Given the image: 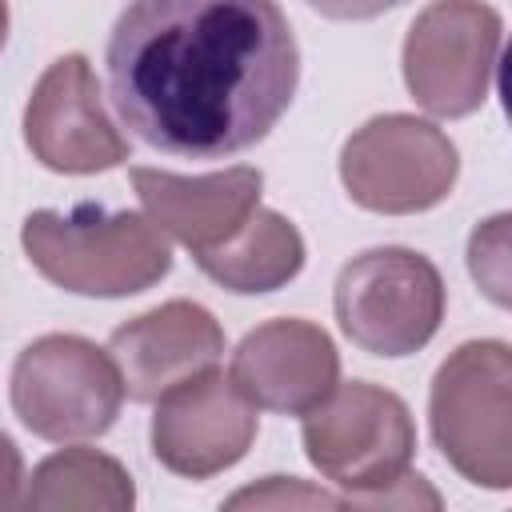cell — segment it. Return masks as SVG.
Here are the masks:
<instances>
[{
    "label": "cell",
    "mask_w": 512,
    "mask_h": 512,
    "mask_svg": "<svg viewBox=\"0 0 512 512\" xmlns=\"http://www.w3.org/2000/svg\"><path fill=\"white\" fill-rule=\"evenodd\" d=\"M104 64L124 128L184 160L260 144L300 84V48L276 0H128Z\"/></svg>",
    "instance_id": "1"
},
{
    "label": "cell",
    "mask_w": 512,
    "mask_h": 512,
    "mask_svg": "<svg viewBox=\"0 0 512 512\" xmlns=\"http://www.w3.org/2000/svg\"><path fill=\"white\" fill-rule=\"evenodd\" d=\"M304 456L312 468L344 488V504L360 508H440V496L412 472L416 424L408 404L368 380L336 384L304 412Z\"/></svg>",
    "instance_id": "2"
},
{
    "label": "cell",
    "mask_w": 512,
    "mask_h": 512,
    "mask_svg": "<svg viewBox=\"0 0 512 512\" xmlns=\"http://www.w3.org/2000/svg\"><path fill=\"white\" fill-rule=\"evenodd\" d=\"M20 244L32 268L64 292L120 300L160 284L172 268L168 236L140 212L76 204L68 212L36 208L24 216Z\"/></svg>",
    "instance_id": "3"
},
{
    "label": "cell",
    "mask_w": 512,
    "mask_h": 512,
    "mask_svg": "<svg viewBox=\"0 0 512 512\" xmlns=\"http://www.w3.org/2000/svg\"><path fill=\"white\" fill-rule=\"evenodd\" d=\"M428 424L440 456L492 492L512 484V348L468 340L432 376Z\"/></svg>",
    "instance_id": "4"
},
{
    "label": "cell",
    "mask_w": 512,
    "mask_h": 512,
    "mask_svg": "<svg viewBox=\"0 0 512 512\" xmlns=\"http://www.w3.org/2000/svg\"><path fill=\"white\" fill-rule=\"evenodd\" d=\"M340 332L368 356H412L444 320V276L412 248H368L352 256L332 292Z\"/></svg>",
    "instance_id": "5"
},
{
    "label": "cell",
    "mask_w": 512,
    "mask_h": 512,
    "mask_svg": "<svg viewBox=\"0 0 512 512\" xmlns=\"http://www.w3.org/2000/svg\"><path fill=\"white\" fill-rule=\"evenodd\" d=\"M8 396L32 436L76 444L116 424L124 384L104 348L72 332H48L16 356Z\"/></svg>",
    "instance_id": "6"
},
{
    "label": "cell",
    "mask_w": 512,
    "mask_h": 512,
    "mask_svg": "<svg viewBox=\"0 0 512 512\" xmlns=\"http://www.w3.org/2000/svg\"><path fill=\"white\" fill-rule=\"evenodd\" d=\"M460 152L432 120L384 112L360 124L340 148V180L352 204L380 216L428 212L452 196Z\"/></svg>",
    "instance_id": "7"
},
{
    "label": "cell",
    "mask_w": 512,
    "mask_h": 512,
    "mask_svg": "<svg viewBox=\"0 0 512 512\" xmlns=\"http://www.w3.org/2000/svg\"><path fill=\"white\" fill-rule=\"evenodd\" d=\"M504 20L484 0H432L404 36V84L412 100L440 116H472L496 80Z\"/></svg>",
    "instance_id": "8"
},
{
    "label": "cell",
    "mask_w": 512,
    "mask_h": 512,
    "mask_svg": "<svg viewBox=\"0 0 512 512\" xmlns=\"http://www.w3.org/2000/svg\"><path fill=\"white\" fill-rule=\"evenodd\" d=\"M24 144L64 176H92L128 160V140L104 108L88 56L68 52L44 68L24 108Z\"/></svg>",
    "instance_id": "9"
},
{
    "label": "cell",
    "mask_w": 512,
    "mask_h": 512,
    "mask_svg": "<svg viewBox=\"0 0 512 512\" xmlns=\"http://www.w3.org/2000/svg\"><path fill=\"white\" fill-rule=\"evenodd\" d=\"M256 424L260 416L232 376L208 368L204 376L156 400L152 452L168 472L184 480H208L244 460L256 440Z\"/></svg>",
    "instance_id": "10"
},
{
    "label": "cell",
    "mask_w": 512,
    "mask_h": 512,
    "mask_svg": "<svg viewBox=\"0 0 512 512\" xmlns=\"http://www.w3.org/2000/svg\"><path fill=\"white\" fill-rule=\"evenodd\" d=\"M108 356L120 372L124 396L136 404H156L164 392L220 364L224 328L204 304L168 300L120 324L108 340Z\"/></svg>",
    "instance_id": "11"
},
{
    "label": "cell",
    "mask_w": 512,
    "mask_h": 512,
    "mask_svg": "<svg viewBox=\"0 0 512 512\" xmlns=\"http://www.w3.org/2000/svg\"><path fill=\"white\" fill-rule=\"evenodd\" d=\"M228 376L256 412L304 416L340 384V352L320 324L280 316L236 344Z\"/></svg>",
    "instance_id": "12"
},
{
    "label": "cell",
    "mask_w": 512,
    "mask_h": 512,
    "mask_svg": "<svg viewBox=\"0 0 512 512\" xmlns=\"http://www.w3.org/2000/svg\"><path fill=\"white\" fill-rule=\"evenodd\" d=\"M128 176L144 204V216L192 256L224 244L260 208L264 188V176L252 164L208 176H176L164 168H132Z\"/></svg>",
    "instance_id": "13"
},
{
    "label": "cell",
    "mask_w": 512,
    "mask_h": 512,
    "mask_svg": "<svg viewBox=\"0 0 512 512\" xmlns=\"http://www.w3.org/2000/svg\"><path fill=\"white\" fill-rule=\"evenodd\" d=\"M200 272L236 296L276 292L304 268V236L272 208H256L224 244L196 256Z\"/></svg>",
    "instance_id": "14"
},
{
    "label": "cell",
    "mask_w": 512,
    "mask_h": 512,
    "mask_svg": "<svg viewBox=\"0 0 512 512\" xmlns=\"http://www.w3.org/2000/svg\"><path fill=\"white\" fill-rule=\"evenodd\" d=\"M136 484L128 468L96 448H64L44 456L24 480V508H84V512H128Z\"/></svg>",
    "instance_id": "15"
},
{
    "label": "cell",
    "mask_w": 512,
    "mask_h": 512,
    "mask_svg": "<svg viewBox=\"0 0 512 512\" xmlns=\"http://www.w3.org/2000/svg\"><path fill=\"white\" fill-rule=\"evenodd\" d=\"M468 272L492 304H508V216L484 220L468 240Z\"/></svg>",
    "instance_id": "16"
},
{
    "label": "cell",
    "mask_w": 512,
    "mask_h": 512,
    "mask_svg": "<svg viewBox=\"0 0 512 512\" xmlns=\"http://www.w3.org/2000/svg\"><path fill=\"white\" fill-rule=\"evenodd\" d=\"M244 504H276V508L280 504H324V508H336V504H344V496H328L320 488H304L292 476H268L264 488H244V492H236L228 500V508H244Z\"/></svg>",
    "instance_id": "17"
},
{
    "label": "cell",
    "mask_w": 512,
    "mask_h": 512,
    "mask_svg": "<svg viewBox=\"0 0 512 512\" xmlns=\"http://www.w3.org/2000/svg\"><path fill=\"white\" fill-rule=\"evenodd\" d=\"M24 456L8 432H0V508L24 504Z\"/></svg>",
    "instance_id": "18"
},
{
    "label": "cell",
    "mask_w": 512,
    "mask_h": 512,
    "mask_svg": "<svg viewBox=\"0 0 512 512\" xmlns=\"http://www.w3.org/2000/svg\"><path fill=\"white\" fill-rule=\"evenodd\" d=\"M308 4L328 20H372L404 0H308Z\"/></svg>",
    "instance_id": "19"
},
{
    "label": "cell",
    "mask_w": 512,
    "mask_h": 512,
    "mask_svg": "<svg viewBox=\"0 0 512 512\" xmlns=\"http://www.w3.org/2000/svg\"><path fill=\"white\" fill-rule=\"evenodd\" d=\"M8 40V0H0V48Z\"/></svg>",
    "instance_id": "20"
}]
</instances>
